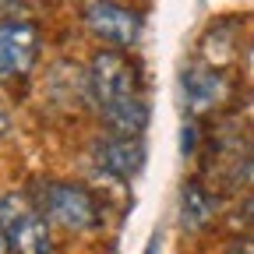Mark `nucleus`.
I'll return each instance as SVG.
<instances>
[{"mask_svg":"<svg viewBox=\"0 0 254 254\" xmlns=\"http://www.w3.org/2000/svg\"><path fill=\"white\" fill-rule=\"evenodd\" d=\"M88 92L113 134L141 138L145 124H148V106L141 99L138 71L124 50H99L92 57Z\"/></svg>","mask_w":254,"mask_h":254,"instance_id":"f257e3e1","label":"nucleus"},{"mask_svg":"<svg viewBox=\"0 0 254 254\" xmlns=\"http://www.w3.org/2000/svg\"><path fill=\"white\" fill-rule=\"evenodd\" d=\"M21 7V0H0V14H14Z\"/></svg>","mask_w":254,"mask_h":254,"instance_id":"9d476101","label":"nucleus"},{"mask_svg":"<svg viewBox=\"0 0 254 254\" xmlns=\"http://www.w3.org/2000/svg\"><path fill=\"white\" fill-rule=\"evenodd\" d=\"M180 85H184V103L194 117L215 113L233 95V81L219 67H190V71H184Z\"/></svg>","mask_w":254,"mask_h":254,"instance_id":"423d86ee","label":"nucleus"},{"mask_svg":"<svg viewBox=\"0 0 254 254\" xmlns=\"http://www.w3.org/2000/svg\"><path fill=\"white\" fill-rule=\"evenodd\" d=\"M95 159L99 166L113 177H134L145 163V148L138 138H127V134H103L95 141Z\"/></svg>","mask_w":254,"mask_h":254,"instance_id":"0eeeda50","label":"nucleus"},{"mask_svg":"<svg viewBox=\"0 0 254 254\" xmlns=\"http://www.w3.org/2000/svg\"><path fill=\"white\" fill-rule=\"evenodd\" d=\"M39 208L50 222H57L60 230H71V233H88L103 222V208L95 201V194L85 184H71V180L43 184Z\"/></svg>","mask_w":254,"mask_h":254,"instance_id":"f03ea898","label":"nucleus"},{"mask_svg":"<svg viewBox=\"0 0 254 254\" xmlns=\"http://www.w3.org/2000/svg\"><path fill=\"white\" fill-rule=\"evenodd\" d=\"M85 25L92 36L110 43V50H127L141 36V14L134 7H124L117 0H88L85 4Z\"/></svg>","mask_w":254,"mask_h":254,"instance_id":"20e7f679","label":"nucleus"},{"mask_svg":"<svg viewBox=\"0 0 254 254\" xmlns=\"http://www.w3.org/2000/svg\"><path fill=\"white\" fill-rule=\"evenodd\" d=\"M222 254H254V237H240V240H233Z\"/></svg>","mask_w":254,"mask_h":254,"instance_id":"1a4fd4ad","label":"nucleus"},{"mask_svg":"<svg viewBox=\"0 0 254 254\" xmlns=\"http://www.w3.org/2000/svg\"><path fill=\"white\" fill-rule=\"evenodd\" d=\"M39 53V32L32 21H0V78L28 74Z\"/></svg>","mask_w":254,"mask_h":254,"instance_id":"39448f33","label":"nucleus"},{"mask_svg":"<svg viewBox=\"0 0 254 254\" xmlns=\"http://www.w3.org/2000/svg\"><path fill=\"white\" fill-rule=\"evenodd\" d=\"M0 254H11V244H7V233H4V226H0Z\"/></svg>","mask_w":254,"mask_h":254,"instance_id":"9b49d317","label":"nucleus"},{"mask_svg":"<svg viewBox=\"0 0 254 254\" xmlns=\"http://www.w3.org/2000/svg\"><path fill=\"white\" fill-rule=\"evenodd\" d=\"M215 212H219V198L201 180H187L184 190H180V222H184V230H190V233L205 230L215 219Z\"/></svg>","mask_w":254,"mask_h":254,"instance_id":"6e6552de","label":"nucleus"},{"mask_svg":"<svg viewBox=\"0 0 254 254\" xmlns=\"http://www.w3.org/2000/svg\"><path fill=\"white\" fill-rule=\"evenodd\" d=\"M4 127H7V117H4V113H0V134H4Z\"/></svg>","mask_w":254,"mask_h":254,"instance_id":"f8f14e48","label":"nucleus"},{"mask_svg":"<svg viewBox=\"0 0 254 254\" xmlns=\"http://www.w3.org/2000/svg\"><path fill=\"white\" fill-rule=\"evenodd\" d=\"M0 226L7 233L11 254H53L50 219L43 215L39 205H32L18 190L0 198Z\"/></svg>","mask_w":254,"mask_h":254,"instance_id":"7ed1b4c3","label":"nucleus"}]
</instances>
